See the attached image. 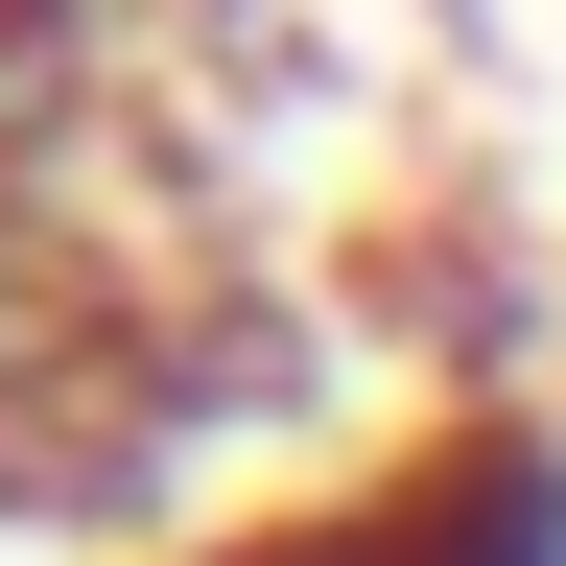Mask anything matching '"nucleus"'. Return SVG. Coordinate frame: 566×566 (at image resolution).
I'll use <instances>...</instances> for the list:
<instances>
[{"label": "nucleus", "instance_id": "obj_1", "mask_svg": "<svg viewBox=\"0 0 566 566\" xmlns=\"http://www.w3.org/2000/svg\"><path fill=\"white\" fill-rule=\"evenodd\" d=\"M166 566H566V424L543 401H449V424H401V449L307 472L283 520L166 543Z\"/></svg>", "mask_w": 566, "mask_h": 566}]
</instances>
